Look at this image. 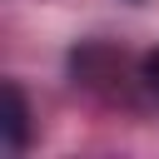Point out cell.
<instances>
[{
    "label": "cell",
    "instance_id": "obj_1",
    "mask_svg": "<svg viewBox=\"0 0 159 159\" xmlns=\"http://www.w3.org/2000/svg\"><path fill=\"white\" fill-rule=\"evenodd\" d=\"M30 144V104L15 80H5V154H25Z\"/></svg>",
    "mask_w": 159,
    "mask_h": 159
},
{
    "label": "cell",
    "instance_id": "obj_2",
    "mask_svg": "<svg viewBox=\"0 0 159 159\" xmlns=\"http://www.w3.org/2000/svg\"><path fill=\"white\" fill-rule=\"evenodd\" d=\"M144 80H149V89L159 94V50H149V60H144Z\"/></svg>",
    "mask_w": 159,
    "mask_h": 159
}]
</instances>
